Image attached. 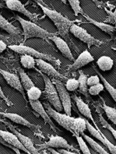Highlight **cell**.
Listing matches in <instances>:
<instances>
[{
  "instance_id": "1",
  "label": "cell",
  "mask_w": 116,
  "mask_h": 154,
  "mask_svg": "<svg viewBox=\"0 0 116 154\" xmlns=\"http://www.w3.org/2000/svg\"><path fill=\"white\" fill-rule=\"evenodd\" d=\"M38 5L40 7L43 13L54 23L58 30V33L61 38H64L66 42H70L71 45H74L71 42L69 36V31L71 26L75 23V21L70 20L55 10H51L49 8L45 7L41 5Z\"/></svg>"
},
{
  "instance_id": "2",
  "label": "cell",
  "mask_w": 116,
  "mask_h": 154,
  "mask_svg": "<svg viewBox=\"0 0 116 154\" xmlns=\"http://www.w3.org/2000/svg\"><path fill=\"white\" fill-rule=\"evenodd\" d=\"M15 19L21 23L22 28L23 29V35L24 42L31 38H40L46 39L49 37L57 35L56 33H51L45 29L42 28L37 24L33 23L31 21H27L24 19L19 15H16Z\"/></svg>"
},
{
  "instance_id": "3",
  "label": "cell",
  "mask_w": 116,
  "mask_h": 154,
  "mask_svg": "<svg viewBox=\"0 0 116 154\" xmlns=\"http://www.w3.org/2000/svg\"><path fill=\"white\" fill-rule=\"evenodd\" d=\"M41 74L45 83V89L42 93L44 94L48 102L54 107L53 109L57 110V112H61L63 110V109H62L56 87L49 76L42 73H41Z\"/></svg>"
},
{
  "instance_id": "4",
  "label": "cell",
  "mask_w": 116,
  "mask_h": 154,
  "mask_svg": "<svg viewBox=\"0 0 116 154\" xmlns=\"http://www.w3.org/2000/svg\"><path fill=\"white\" fill-rule=\"evenodd\" d=\"M7 47H8V48H10L12 51L21 55H28L33 57H35L36 59H43L56 64H57L59 62L54 57H53L51 55L43 54V53L38 51L35 49H33V48L27 46L22 45H13L7 46Z\"/></svg>"
},
{
  "instance_id": "5",
  "label": "cell",
  "mask_w": 116,
  "mask_h": 154,
  "mask_svg": "<svg viewBox=\"0 0 116 154\" xmlns=\"http://www.w3.org/2000/svg\"><path fill=\"white\" fill-rule=\"evenodd\" d=\"M44 106L47 113L49 114L50 117L54 119L62 128L73 134V131H72V123H73V121L74 119V117H71V116L67 115L65 113L62 114L59 112H57V110L51 107L49 103H45Z\"/></svg>"
},
{
  "instance_id": "6",
  "label": "cell",
  "mask_w": 116,
  "mask_h": 154,
  "mask_svg": "<svg viewBox=\"0 0 116 154\" xmlns=\"http://www.w3.org/2000/svg\"><path fill=\"white\" fill-rule=\"evenodd\" d=\"M51 81L55 85L65 113L67 115L71 116V99L69 91L66 90L65 84L62 81L56 79H52Z\"/></svg>"
},
{
  "instance_id": "7",
  "label": "cell",
  "mask_w": 116,
  "mask_h": 154,
  "mask_svg": "<svg viewBox=\"0 0 116 154\" xmlns=\"http://www.w3.org/2000/svg\"><path fill=\"white\" fill-rule=\"evenodd\" d=\"M69 32L75 37L78 38L80 41L88 45L89 47L91 46H100L104 43L103 41L98 40L89 34L86 29L76 25L75 23L71 26Z\"/></svg>"
},
{
  "instance_id": "8",
  "label": "cell",
  "mask_w": 116,
  "mask_h": 154,
  "mask_svg": "<svg viewBox=\"0 0 116 154\" xmlns=\"http://www.w3.org/2000/svg\"><path fill=\"white\" fill-rule=\"evenodd\" d=\"M37 150H43L45 149H47L49 148H62L66 150H69L71 152L75 151L79 152V150L74 148L73 146L68 143V141L63 137L58 136H52L49 137V140L45 142V143L42 144L40 145L36 146Z\"/></svg>"
},
{
  "instance_id": "9",
  "label": "cell",
  "mask_w": 116,
  "mask_h": 154,
  "mask_svg": "<svg viewBox=\"0 0 116 154\" xmlns=\"http://www.w3.org/2000/svg\"><path fill=\"white\" fill-rule=\"evenodd\" d=\"M35 62L36 65L40 69L43 74L49 77L51 76L52 79L59 80L62 81V82H66V81L68 80L67 77L59 73V72H58L54 67L45 60L35 59Z\"/></svg>"
},
{
  "instance_id": "10",
  "label": "cell",
  "mask_w": 116,
  "mask_h": 154,
  "mask_svg": "<svg viewBox=\"0 0 116 154\" xmlns=\"http://www.w3.org/2000/svg\"><path fill=\"white\" fill-rule=\"evenodd\" d=\"M86 122L87 129L88 130V131L92 136L102 143L110 150L111 154H116V146L114 144L111 143L109 139L105 136V135L100 131V130L99 129L96 123L94 124L96 127V128H94L93 125L89 123V122L87 120V119H86Z\"/></svg>"
},
{
  "instance_id": "11",
  "label": "cell",
  "mask_w": 116,
  "mask_h": 154,
  "mask_svg": "<svg viewBox=\"0 0 116 154\" xmlns=\"http://www.w3.org/2000/svg\"><path fill=\"white\" fill-rule=\"evenodd\" d=\"M4 2H5L6 7L8 9L21 13L30 19L31 21L36 24L38 23V15L28 11L20 0H4Z\"/></svg>"
},
{
  "instance_id": "12",
  "label": "cell",
  "mask_w": 116,
  "mask_h": 154,
  "mask_svg": "<svg viewBox=\"0 0 116 154\" xmlns=\"http://www.w3.org/2000/svg\"><path fill=\"white\" fill-rule=\"evenodd\" d=\"M94 59L90 52L88 50H85L77 57V59L74 61V63L70 65L67 71L68 73H71L79 69L86 65L89 64L90 62L94 61Z\"/></svg>"
},
{
  "instance_id": "13",
  "label": "cell",
  "mask_w": 116,
  "mask_h": 154,
  "mask_svg": "<svg viewBox=\"0 0 116 154\" xmlns=\"http://www.w3.org/2000/svg\"><path fill=\"white\" fill-rule=\"evenodd\" d=\"M0 74L3 76V79L5 80L10 86L19 91L24 96V98H26L25 89L22 88L20 78L17 75L10 73V72L3 70L1 68H0Z\"/></svg>"
},
{
  "instance_id": "14",
  "label": "cell",
  "mask_w": 116,
  "mask_h": 154,
  "mask_svg": "<svg viewBox=\"0 0 116 154\" xmlns=\"http://www.w3.org/2000/svg\"><path fill=\"white\" fill-rule=\"evenodd\" d=\"M3 122L4 123V124H6V125L10 128L11 132L15 134L18 137L19 140L20 141L22 145L25 146V148L27 150H28L31 153V154H40V153L37 150L36 148L34 146V143H33L32 140L30 137H28L25 136V135L21 134L20 132H19L11 124H10L7 122Z\"/></svg>"
},
{
  "instance_id": "15",
  "label": "cell",
  "mask_w": 116,
  "mask_h": 154,
  "mask_svg": "<svg viewBox=\"0 0 116 154\" xmlns=\"http://www.w3.org/2000/svg\"><path fill=\"white\" fill-rule=\"evenodd\" d=\"M48 38L54 43L57 49L60 51L62 55L71 61L75 60L74 57L72 54L68 45L67 44V42L63 38L57 36V35L49 37Z\"/></svg>"
},
{
  "instance_id": "16",
  "label": "cell",
  "mask_w": 116,
  "mask_h": 154,
  "mask_svg": "<svg viewBox=\"0 0 116 154\" xmlns=\"http://www.w3.org/2000/svg\"><path fill=\"white\" fill-rule=\"evenodd\" d=\"M30 103V105L31 106L32 109L35 110L36 112H37L41 117L43 119L45 122L47 124L50 125V127L52 129V131H54L55 133H57L56 131V127L54 123L52 122V121L51 119V117L49 116L45 110L44 107H43L42 103L40 102L39 100H36V101H29Z\"/></svg>"
},
{
  "instance_id": "17",
  "label": "cell",
  "mask_w": 116,
  "mask_h": 154,
  "mask_svg": "<svg viewBox=\"0 0 116 154\" xmlns=\"http://www.w3.org/2000/svg\"><path fill=\"white\" fill-rule=\"evenodd\" d=\"M0 136L3 138V140L7 143L9 144L10 145L18 149V150H23L28 154H31V153L27 150L25 146L22 145L20 141L19 140L18 137L13 133L10 132L8 131H2V130L0 129Z\"/></svg>"
},
{
  "instance_id": "18",
  "label": "cell",
  "mask_w": 116,
  "mask_h": 154,
  "mask_svg": "<svg viewBox=\"0 0 116 154\" xmlns=\"http://www.w3.org/2000/svg\"><path fill=\"white\" fill-rule=\"evenodd\" d=\"M0 115L3 116L5 117L10 119L12 122L13 123H16L17 124H19L25 126L32 131H38L40 128V127L37 126V125L31 123L30 122L28 121L26 119L22 117L21 116L19 115L16 113H8V112H0Z\"/></svg>"
},
{
  "instance_id": "19",
  "label": "cell",
  "mask_w": 116,
  "mask_h": 154,
  "mask_svg": "<svg viewBox=\"0 0 116 154\" xmlns=\"http://www.w3.org/2000/svg\"><path fill=\"white\" fill-rule=\"evenodd\" d=\"M72 98H73L74 102H75L77 107L81 114H83L85 118L91 119L93 122V123L95 124L96 122H94L93 116L91 113V110L88 104L86 103L80 97H79V96H77L75 94L72 96Z\"/></svg>"
},
{
  "instance_id": "20",
  "label": "cell",
  "mask_w": 116,
  "mask_h": 154,
  "mask_svg": "<svg viewBox=\"0 0 116 154\" xmlns=\"http://www.w3.org/2000/svg\"><path fill=\"white\" fill-rule=\"evenodd\" d=\"M83 16L86 19V20L88 22H89L91 24H93V25H94L96 27L99 28L100 30L105 32V33H108V34H109L110 35H114V33L115 32V31L116 30V28L115 26H112L110 25H108V24L105 23L98 22L97 21H95L93 19L91 18L90 17H89L88 16H86V14L83 15Z\"/></svg>"
},
{
  "instance_id": "21",
  "label": "cell",
  "mask_w": 116,
  "mask_h": 154,
  "mask_svg": "<svg viewBox=\"0 0 116 154\" xmlns=\"http://www.w3.org/2000/svg\"><path fill=\"white\" fill-rule=\"evenodd\" d=\"M0 28L3 29L10 35H19L21 34L20 29L13 26L1 14H0Z\"/></svg>"
},
{
  "instance_id": "22",
  "label": "cell",
  "mask_w": 116,
  "mask_h": 154,
  "mask_svg": "<svg viewBox=\"0 0 116 154\" xmlns=\"http://www.w3.org/2000/svg\"><path fill=\"white\" fill-rule=\"evenodd\" d=\"M87 129L86 118L78 117L74 118L72 123V131L74 136H80Z\"/></svg>"
},
{
  "instance_id": "23",
  "label": "cell",
  "mask_w": 116,
  "mask_h": 154,
  "mask_svg": "<svg viewBox=\"0 0 116 154\" xmlns=\"http://www.w3.org/2000/svg\"><path fill=\"white\" fill-rule=\"evenodd\" d=\"M99 68L103 71H110L113 67L114 60L109 56H101L96 62Z\"/></svg>"
},
{
  "instance_id": "24",
  "label": "cell",
  "mask_w": 116,
  "mask_h": 154,
  "mask_svg": "<svg viewBox=\"0 0 116 154\" xmlns=\"http://www.w3.org/2000/svg\"><path fill=\"white\" fill-rule=\"evenodd\" d=\"M88 76L85 75L83 71H80L79 72V92L84 95L88 98H89V94L88 93V85L87 84V79Z\"/></svg>"
},
{
  "instance_id": "25",
  "label": "cell",
  "mask_w": 116,
  "mask_h": 154,
  "mask_svg": "<svg viewBox=\"0 0 116 154\" xmlns=\"http://www.w3.org/2000/svg\"><path fill=\"white\" fill-rule=\"evenodd\" d=\"M18 71L19 75H20L21 82L24 89L26 91L31 88V87L35 86V84H34L33 82L30 78V76L28 75V74L22 68H19Z\"/></svg>"
},
{
  "instance_id": "26",
  "label": "cell",
  "mask_w": 116,
  "mask_h": 154,
  "mask_svg": "<svg viewBox=\"0 0 116 154\" xmlns=\"http://www.w3.org/2000/svg\"><path fill=\"white\" fill-rule=\"evenodd\" d=\"M81 136L89 144V145L91 146L92 148L94 149V150L96 152H98L99 154H110L107 150H105L102 146H100L98 143H96L93 139H92L91 137L88 136V135L85 134L84 132L81 134Z\"/></svg>"
},
{
  "instance_id": "27",
  "label": "cell",
  "mask_w": 116,
  "mask_h": 154,
  "mask_svg": "<svg viewBox=\"0 0 116 154\" xmlns=\"http://www.w3.org/2000/svg\"><path fill=\"white\" fill-rule=\"evenodd\" d=\"M94 69L96 72L97 75H98L100 79H101V80L102 81V82L103 84V85L104 88L107 89V91L109 93L110 96H112V99L115 101V102H116V89H115V88H114V87H113L112 85H111L109 82L104 78L103 75L100 73V72L97 70V69H96V67H94Z\"/></svg>"
},
{
  "instance_id": "28",
  "label": "cell",
  "mask_w": 116,
  "mask_h": 154,
  "mask_svg": "<svg viewBox=\"0 0 116 154\" xmlns=\"http://www.w3.org/2000/svg\"><path fill=\"white\" fill-rule=\"evenodd\" d=\"M20 60L22 66L25 68L29 69L35 68L36 62L35 59L34 57L28 55H21Z\"/></svg>"
},
{
  "instance_id": "29",
  "label": "cell",
  "mask_w": 116,
  "mask_h": 154,
  "mask_svg": "<svg viewBox=\"0 0 116 154\" xmlns=\"http://www.w3.org/2000/svg\"><path fill=\"white\" fill-rule=\"evenodd\" d=\"M26 94L29 101H36L39 100V98L42 94V91L35 85L26 91Z\"/></svg>"
},
{
  "instance_id": "30",
  "label": "cell",
  "mask_w": 116,
  "mask_h": 154,
  "mask_svg": "<svg viewBox=\"0 0 116 154\" xmlns=\"http://www.w3.org/2000/svg\"><path fill=\"white\" fill-rule=\"evenodd\" d=\"M104 111L105 112L107 118L110 120L111 122L113 124L116 125V109L115 107H111L110 106L105 105V103L103 105L102 107Z\"/></svg>"
},
{
  "instance_id": "31",
  "label": "cell",
  "mask_w": 116,
  "mask_h": 154,
  "mask_svg": "<svg viewBox=\"0 0 116 154\" xmlns=\"http://www.w3.org/2000/svg\"><path fill=\"white\" fill-rule=\"evenodd\" d=\"M68 2L74 11L75 16H78L79 14H82L83 16L84 15L85 13L84 12L83 9L80 7V0H68Z\"/></svg>"
},
{
  "instance_id": "32",
  "label": "cell",
  "mask_w": 116,
  "mask_h": 154,
  "mask_svg": "<svg viewBox=\"0 0 116 154\" xmlns=\"http://www.w3.org/2000/svg\"><path fill=\"white\" fill-rule=\"evenodd\" d=\"M75 136L77 143L79 144V146L80 147V150L81 152H83V154H92L91 152H90V150L89 147L87 145V144L86 143L83 137L80 136Z\"/></svg>"
},
{
  "instance_id": "33",
  "label": "cell",
  "mask_w": 116,
  "mask_h": 154,
  "mask_svg": "<svg viewBox=\"0 0 116 154\" xmlns=\"http://www.w3.org/2000/svg\"><path fill=\"white\" fill-rule=\"evenodd\" d=\"M65 86L68 91H74L79 88V81L75 79H68Z\"/></svg>"
},
{
  "instance_id": "34",
  "label": "cell",
  "mask_w": 116,
  "mask_h": 154,
  "mask_svg": "<svg viewBox=\"0 0 116 154\" xmlns=\"http://www.w3.org/2000/svg\"><path fill=\"white\" fill-rule=\"evenodd\" d=\"M104 90L103 85L101 83L96 84L94 85L91 86L88 89V93L92 96L98 95L101 91Z\"/></svg>"
},
{
  "instance_id": "35",
  "label": "cell",
  "mask_w": 116,
  "mask_h": 154,
  "mask_svg": "<svg viewBox=\"0 0 116 154\" xmlns=\"http://www.w3.org/2000/svg\"><path fill=\"white\" fill-rule=\"evenodd\" d=\"M99 118H100V122L101 125H102L103 127L108 129L109 131L112 133L113 135V136L114 137L115 139H116V131L115 128H114L112 126H111L110 124H109L107 121H106L105 119L103 118V116L101 114H99Z\"/></svg>"
},
{
  "instance_id": "36",
  "label": "cell",
  "mask_w": 116,
  "mask_h": 154,
  "mask_svg": "<svg viewBox=\"0 0 116 154\" xmlns=\"http://www.w3.org/2000/svg\"><path fill=\"white\" fill-rule=\"evenodd\" d=\"M99 83H100V79L98 75L88 77V79H87V84L89 87Z\"/></svg>"
},
{
  "instance_id": "37",
  "label": "cell",
  "mask_w": 116,
  "mask_h": 154,
  "mask_svg": "<svg viewBox=\"0 0 116 154\" xmlns=\"http://www.w3.org/2000/svg\"><path fill=\"white\" fill-rule=\"evenodd\" d=\"M0 143H1L2 144H3V145L6 146H7V147H8V148H11L12 150H13L17 154H21V153H20V152H19V150H18V149H17V148H14L13 146H11V145H10L9 144L7 143L5 141H4L3 140V138H2L1 136H0Z\"/></svg>"
},
{
  "instance_id": "38",
  "label": "cell",
  "mask_w": 116,
  "mask_h": 154,
  "mask_svg": "<svg viewBox=\"0 0 116 154\" xmlns=\"http://www.w3.org/2000/svg\"><path fill=\"white\" fill-rule=\"evenodd\" d=\"M0 98L3 99L4 101H5V102H7V105H8L9 106L12 105L11 102H10L9 100L6 97V96L4 95V93H3V90H2V88H1V85H0Z\"/></svg>"
},
{
  "instance_id": "39",
  "label": "cell",
  "mask_w": 116,
  "mask_h": 154,
  "mask_svg": "<svg viewBox=\"0 0 116 154\" xmlns=\"http://www.w3.org/2000/svg\"><path fill=\"white\" fill-rule=\"evenodd\" d=\"M7 45L5 42H4L3 40L0 39V53L3 52L7 49Z\"/></svg>"
},
{
  "instance_id": "40",
  "label": "cell",
  "mask_w": 116,
  "mask_h": 154,
  "mask_svg": "<svg viewBox=\"0 0 116 154\" xmlns=\"http://www.w3.org/2000/svg\"><path fill=\"white\" fill-rule=\"evenodd\" d=\"M59 152L62 153V154H79V153H74L73 152H71V151H69V150H65V149H60V150H59Z\"/></svg>"
},
{
  "instance_id": "41",
  "label": "cell",
  "mask_w": 116,
  "mask_h": 154,
  "mask_svg": "<svg viewBox=\"0 0 116 154\" xmlns=\"http://www.w3.org/2000/svg\"><path fill=\"white\" fill-rule=\"evenodd\" d=\"M91 1L93 2H94L96 4V5L98 7H99V8H102L103 7V5H104V4L102 2H99L98 0H91Z\"/></svg>"
},
{
  "instance_id": "42",
  "label": "cell",
  "mask_w": 116,
  "mask_h": 154,
  "mask_svg": "<svg viewBox=\"0 0 116 154\" xmlns=\"http://www.w3.org/2000/svg\"><path fill=\"white\" fill-rule=\"evenodd\" d=\"M33 1L35 2L38 5H43V6L45 7L49 8V7H48L47 5L44 2L43 0H33Z\"/></svg>"
},
{
  "instance_id": "43",
  "label": "cell",
  "mask_w": 116,
  "mask_h": 154,
  "mask_svg": "<svg viewBox=\"0 0 116 154\" xmlns=\"http://www.w3.org/2000/svg\"><path fill=\"white\" fill-rule=\"evenodd\" d=\"M47 149H48V150H49L52 154H62V153H59V152H57V151L55 150L54 149H53V148H47Z\"/></svg>"
},
{
  "instance_id": "44",
  "label": "cell",
  "mask_w": 116,
  "mask_h": 154,
  "mask_svg": "<svg viewBox=\"0 0 116 154\" xmlns=\"http://www.w3.org/2000/svg\"><path fill=\"white\" fill-rule=\"evenodd\" d=\"M0 39L3 40L4 42H7L8 41V37L0 33Z\"/></svg>"
},
{
  "instance_id": "45",
  "label": "cell",
  "mask_w": 116,
  "mask_h": 154,
  "mask_svg": "<svg viewBox=\"0 0 116 154\" xmlns=\"http://www.w3.org/2000/svg\"><path fill=\"white\" fill-rule=\"evenodd\" d=\"M5 7V6L4 5V4L3 3H0V9H1L3 8H4Z\"/></svg>"
},
{
  "instance_id": "46",
  "label": "cell",
  "mask_w": 116,
  "mask_h": 154,
  "mask_svg": "<svg viewBox=\"0 0 116 154\" xmlns=\"http://www.w3.org/2000/svg\"><path fill=\"white\" fill-rule=\"evenodd\" d=\"M43 154H49L45 150H43Z\"/></svg>"
},
{
  "instance_id": "47",
  "label": "cell",
  "mask_w": 116,
  "mask_h": 154,
  "mask_svg": "<svg viewBox=\"0 0 116 154\" xmlns=\"http://www.w3.org/2000/svg\"><path fill=\"white\" fill-rule=\"evenodd\" d=\"M61 1H62V2H64V0H61Z\"/></svg>"
}]
</instances>
